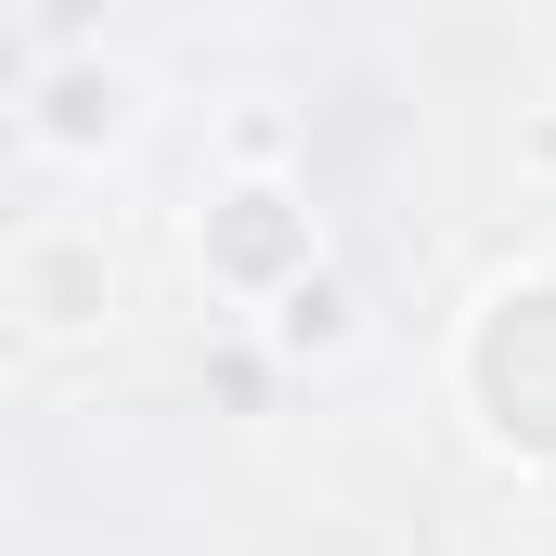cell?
<instances>
[{
  "label": "cell",
  "instance_id": "cell-1",
  "mask_svg": "<svg viewBox=\"0 0 556 556\" xmlns=\"http://www.w3.org/2000/svg\"><path fill=\"white\" fill-rule=\"evenodd\" d=\"M207 260H220V273H285V260H298L285 194H233V207H220V233H207Z\"/></svg>",
  "mask_w": 556,
  "mask_h": 556
},
{
  "label": "cell",
  "instance_id": "cell-2",
  "mask_svg": "<svg viewBox=\"0 0 556 556\" xmlns=\"http://www.w3.org/2000/svg\"><path fill=\"white\" fill-rule=\"evenodd\" d=\"M117 117H130V91H117V78H65V91H52V130H65V142L117 130Z\"/></svg>",
  "mask_w": 556,
  "mask_h": 556
},
{
  "label": "cell",
  "instance_id": "cell-3",
  "mask_svg": "<svg viewBox=\"0 0 556 556\" xmlns=\"http://www.w3.org/2000/svg\"><path fill=\"white\" fill-rule=\"evenodd\" d=\"M337 311H350L337 285H298V298H285V337H298V350H324V337H337Z\"/></svg>",
  "mask_w": 556,
  "mask_h": 556
}]
</instances>
